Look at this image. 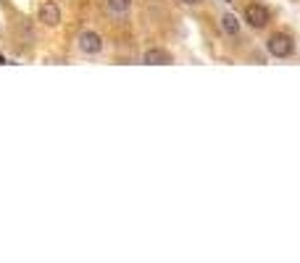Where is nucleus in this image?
Listing matches in <instances>:
<instances>
[{
  "mask_svg": "<svg viewBox=\"0 0 300 263\" xmlns=\"http://www.w3.org/2000/svg\"><path fill=\"white\" fill-rule=\"evenodd\" d=\"M266 50H269V55H274V58H287V55H292L295 42H292L290 34H271L266 40Z\"/></svg>",
  "mask_w": 300,
  "mask_h": 263,
  "instance_id": "obj_1",
  "label": "nucleus"
},
{
  "mask_svg": "<svg viewBox=\"0 0 300 263\" xmlns=\"http://www.w3.org/2000/svg\"><path fill=\"white\" fill-rule=\"evenodd\" d=\"M77 48L82 50L85 55H95V53L103 50V37H100L98 32H92V29H85L77 37Z\"/></svg>",
  "mask_w": 300,
  "mask_h": 263,
  "instance_id": "obj_2",
  "label": "nucleus"
},
{
  "mask_svg": "<svg viewBox=\"0 0 300 263\" xmlns=\"http://www.w3.org/2000/svg\"><path fill=\"white\" fill-rule=\"evenodd\" d=\"M245 21L253 27V29H263L269 24V8L261 6V3H250L245 8Z\"/></svg>",
  "mask_w": 300,
  "mask_h": 263,
  "instance_id": "obj_3",
  "label": "nucleus"
},
{
  "mask_svg": "<svg viewBox=\"0 0 300 263\" xmlns=\"http://www.w3.org/2000/svg\"><path fill=\"white\" fill-rule=\"evenodd\" d=\"M37 19L42 21L45 27H58L61 24V8L58 3H53V0H45L37 11Z\"/></svg>",
  "mask_w": 300,
  "mask_h": 263,
  "instance_id": "obj_4",
  "label": "nucleus"
},
{
  "mask_svg": "<svg viewBox=\"0 0 300 263\" xmlns=\"http://www.w3.org/2000/svg\"><path fill=\"white\" fill-rule=\"evenodd\" d=\"M171 61V53H166L164 48H150L145 55H142V63H147V66H169Z\"/></svg>",
  "mask_w": 300,
  "mask_h": 263,
  "instance_id": "obj_5",
  "label": "nucleus"
},
{
  "mask_svg": "<svg viewBox=\"0 0 300 263\" xmlns=\"http://www.w3.org/2000/svg\"><path fill=\"white\" fill-rule=\"evenodd\" d=\"M218 27H221V32L229 34V37L240 34V21H237V16H232V14H224L221 21H218Z\"/></svg>",
  "mask_w": 300,
  "mask_h": 263,
  "instance_id": "obj_6",
  "label": "nucleus"
},
{
  "mask_svg": "<svg viewBox=\"0 0 300 263\" xmlns=\"http://www.w3.org/2000/svg\"><path fill=\"white\" fill-rule=\"evenodd\" d=\"M129 6H132V0H108V11H111V14H116V16L126 14Z\"/></svg>",
  "mask_w": 300,
  "mask_h": 263,
  "instance_id": "obj_7",
  "label": "nucleus"
},
{
  "mask_svg": "<svg viewBox=\"0 0 300 263\" xmlns=\"http://www.w3.org/2000/svg\"><path fill=\"white\" fill-rule=\"evenodd\" d=\"M184 6H198V3H203V0H182Z\"/></svg>",
  "mask_w": 300,
  "mask_h": 263,
  "instance_id": "obj_8",
  "label": "nucleus"
},
{
  "mask_svg": "<svg viewBox=\"0 0 300 263\" xmlns=\"http://www.w3.org/2000/svg\"><path fill=\"white\" fill-rule=\"evenodd\" d=\"M227 3H229V0H227Z\"/></svg>",
  "mask_w": 300,
  "mask_h": 263,
  "instance_id": "obj_9",
  "label": "nucleus"
}]
</instances>
